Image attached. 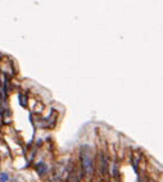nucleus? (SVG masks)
Listing matches in <instances>:
<instances>
[{
    "label": "nucleus",
    "mask_w": 163,
    "mask_h": 182,
    "mask_svg": "<svg viewBox=\"0 0 163 182\" xmlns=\"http://www.w3.org/2000/svg\"><path fill=\"white\" fill-rule=\"evenodd\" d=\"M80 163H81V172L82 176L89 177L94 172L93 166V156L90 153V147L88 145H82L80 149Z\"/></svg>",
    "instance_id": "f257e3e1"
},
{
    "label": "nucleus",
    "mask_w": 163,
    "mask_h": 182,
    "mask_svg": "<svg viewBox=\"0 0 163 182\" xmlns=\"http://www.w3.org/2000/svg\"><path fill=\"white\" fill-rule=\"evenodd\" d=\"M46 169H48L46 164H45V163H42V162H40V163L36 166V170L39 172V175H44V173L46 172Z\"/></svg>",
    "instance_id": "f03ea898"
},
{
    "label": "nucleus",
    "mask_w": 163,
    "mask_h": 182,
    "mask_svg": "<svg viewBox=\"0 0 163 182\" xmlns=\"http://www.w3.org/2000/svg\"><path fill=\"white\" fill-rule=\"evenodd\" d=\"M19 104L22 106H27V98H26V95L19 94Z\"/></svg>",
    "instance_id": "7ed1b4c3"
},
{
    "label": "nucleus",
    "mask_w": 163,
    "mask_h": 182,
    "mask_svg": "<svg viewBox=\"0 0 163 182\" xmlns=\"http://www.w3.org/2000/svg\"><path fill=\"white\" fill-rule=\"evenodd\" d=\"M8 181V175L5 172L0 173V182H7Z\"/></svg>",
    "instance_id": "20e7f679"
}]
</instances>
